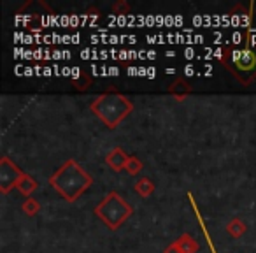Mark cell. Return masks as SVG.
Returning a JSON list of instances; mask_svg holds the SVG:
<instances>
[{"label":"cell","mask_w":256,"mask_h":253,"mask_svg":"<svg viewBox=\"0 0 256 253\" xmlns=\"http://www.w3.org/2000/svg\"><path fill=\"white\" fill-rule=\"evenodd\" d=\"M93 178L76 160H67L50 178V185L67 202H76L92 186Z\"/></svg>","instance_id":"1"},{"label":"cell","mask_w":256,"mask_h":253,"mask_svg":"<svg viewBox=\"0 0 256 253\" xmlns=\"http://www.w3.org/2000/svg\"><path fill=\"white\" fill-rule=\"evenodd\" d=\"M92 113L106 125L107 129H116L118 125L134 111V102L123 93H118L114 90L98 95L90 104Z\"/></svg>","instance_id":"2"},{"label":"cell","mask_w":256,"mask_h":253,"mask_svg":"<svg viewBox=\"0 0 256 253\" xmlns=\"http://www.w3.org/2000/svg\"><path fill=\"white\" fill-rule=\"evenodd\" d=\"M221 62L242 85L248 86L256 79V46L228 48Z\"/></svg>","instance_id":"3"},{"label":"cell","mask_w":256,"mask_h":253,"mask_svg":"<svg viewBox=\"0 0 256 253\" xmlns=\"http://www.w3.org/2000/svg\"><path fill=\"white\" fill-rule=\"evenodd\" d=\"M95 214L107 225L110 230H118L128 218L134 214V207L118 192H110L106 199L95 207Z\"/></svg>","instance_id":"4"},{"label":"cell","mask_w":256,"mask_h":253,"mask_svg":"<svg viewBox=\"0 0 256 253\" xmlns=\"http://www.w3.org/2000/svg\"><path fill=\"white\" fill-rule=\"evenodd\" d=\"M25 172L14 164L9 157H2L0 158V192L2 193H9L18 181L22 179V176Z\"/></svg>","instance_id":"5"},{"label":"cell","mask_w":256,"mask_h":253,"mask_svg":"<svg viewBox=\"0 0 256 253\" xmlns=\"http://www.w3.org/2000/svg\"><path fill=\"white\" fill-rule=\"evenodd\" d=\"M128 158H130V157H128V155L124 153L121 148H112V150L106 155V164L109 165L112 171L120 172V171H123V169L126 167Z\"/></svg>","instance_id":"6"},{"label":"cell","mask_w":256,"mask_h":253,"mask_svg":"<svg viewBox=\"0 0 256 253\" xmlns=\"http://www.w3.org/2000/svg\"><path fill=\"white\" fill-rule=\"evenodd\" d=\"M167 92L170 93L172 97H176L178 100H184L186 97L192 93V85H190L186 79L179 78V79H176V81L172 83L170 86H168Z\"/></svg>","instance_id":"7"},{"label":"cell","mask_w":256,"mask_h":253,"mask_svg":"<svg viewBox=\"0 0 256 253\" xmlns=\"http://www.w3.org/2000/svg\"><path fill=\"white\" fill-rule=\"evenodd\" d=\"M37 186H39V183H37L36 179L32 178V176L26 174V172H25V174L22 176V179L18 181V185H16V188H18L20 192H22L23 195H25L26 199H28V197L32 195V193L37 190Z\"/></svg>","instance_id":"8"},{"label":"cell","mask_w":256,"mask_h":253,"mask_svg":"<svg viewBox=\"0 0 256 253\" xmlns=\"http://www.w3.org/2000/svg\"><path fill=\"white\" fill-rule=\"evenodd\" d=\"M176 244H178V248L181 253H196L200 249L198 242H196L190 234H182L179 239H176Z\"/></svg>","instance_id":"9"},{"label":"cell","mask_w":256,"mask_h":253,"mask_svg":"<svg viewBox=\"0 0 256 253\" xmlns=\"http://www.w3.org/2000/svg\"><path fill=\"white\" fill-rule=\"evenodd\" d=\"M134 190H136L137 195L140 197H150L151 193L154 192V183L151 181L150 178H140L136 181V185H134Z\"/></svg>","instance_id":"10"},{"label":"cell","mask_w":256,"mask_h":253,"mask_svg":"<svg viewBox=\"0 0 256 253\" xmlns=\"http://www.w3.org/2000/svg\"><path fill=\"white\" fill-rule=\"evenodd\" d=\"M246 230H248V227H246V223L242 220H238V218H234V220L228 221L226 225V232L232 235V237L238 239L242 237V235L246 234Z\"/></svg>","instance_id":"11"},{"label":"cell","mask_w":256,"mask_h":253,"mask_svg":"<svg viewBox=\"0 0 256 253\" xmlns=\"http://www.w3.org/2000/svg\"><path fill=\"white\" fill-rule=\"evenodd\" d=\"M72 83H74L76 90H79V92H84V90H88L90 85H92V78H90L88 74H84V72H81L79 69H76L74 78H72Z\"/></svg>","instance_id":"12"},{"label":"cell","mask_w":256,"mask_h":253,"mask_svg":"<svg viewBox=\"0 0 256 253\" xmlns=\"http://www.w3.org/2000/svg\"><path fill=\"white\" fill-rule=\"evenodd\" d=\"M23 211H25L26 216H36L37 213L40 211V204L39 200L32 199V197H28V199L23 202Z\"/></svg>","instance_id":"13"},{"label":"cell","mask_w":256,"mask_h":253,"mask_svg":"<svg viewBox=\"0 0 256 253\" xmlns=\"http://www.w3.org/2000/svg\"><path fill=\"white\" fill-rule=\"evenodd\" d=\"M142 167H144V165H142V162H140L139 158H137V157H130V158H128L126 167H124V169H126L128 174L136 176V174H139V172L142 171Z\"/></svg>","instance_id":"14"},{"label":"cell","mask_w":256,"mask_h":253,"mask_svg":"<svg viewBox=\"0 0 256 253\" xmlns=\"http://www.w3.org/2000/svg\"><path fill=\"white\" fill-rule=\"evenodd\" d=\"M112 13L114 15H128L130 13V6L124 2V0H120L112 6Z\"/></svg>","instance_id":"15"},{"label":"cell","mask_w":256,"mask_h":253,"mask_svg":"<svg viewBox=\"0 0 256 253\" xmlns=\"http://www.w3.org/2000/svg\"><path fill=\"white\" fill-rule=\"evenodd\" d=\"M164 253H181V251H179L178 244H176V241H174L172 244H168L167 248H165V251H164Z\"/></svg>","instance_id":"16"}]
</instances>
